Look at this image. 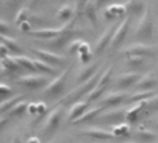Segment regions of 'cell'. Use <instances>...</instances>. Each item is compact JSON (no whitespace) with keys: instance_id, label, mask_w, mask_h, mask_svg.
Listing matches in <instances>:
<instances>
[{"instance_id":"7bdbcfd3","label":"cell","mask_w":158,"mask_h":143,"mask_svg":"<svg viewBox=\"0 0 158 143\" xmlns=\"http://www.w3.org/2000/svg\"><path fill=\"white\" fill-rule=\"evenodd\" d=\"M8 31H9V26H8L6 24L0 22V34H1V35H4V34H6Z\"/></svg>"},{"instance_id":"7c38bea8","label":"cell","mask_w":158,"mask_h":143,"mask_svg":"<svg viewBox=\"0 0 158 143\" xmlns=\"http://www.w3.org/2000/svg\"><path fill=\"white\" fill-rule=\"evenodd\" d=\"M128 95L124 91H114L105 94L100 100V104L105 108H116L127 100Z\"/></svg>"},{"instance_id":"60d3db41","label":"cell","mask_w":158,"mask_h":143,"mask_svg":"<svg viewBox=\"0 0 158 143\" xmlns=\"http://www.w3.org/2000/svg\"><path fill=\"white\" fill-rule=\"evenodd\" d=\"M36 111H37V103H35V102L29 103L28 108H27V112L31 115H35L36 114Z\"/></svg>"},{"instance_id":"f35d334b","label":"cell","mask_w":158,"mask_h":143,"mask_svg":"<svg viewBox=\"0 0 158 143\" xmlns=\"http://www.w3.org/2000/svg\"><path fill=\"white\" fill-rule=\"evenodd\" d=\"M83 43L82 40H79V39H76L74 41H71L70 44H69V52L70 53H75L78 51L79 50V47L81 46V44Z\"/></svg>"},{"instance_id":"277c9868","label":"cell","mask_w":158,"mask_h":143,"mask_svg":"<svg viewBox=\"0 0 158 143\" xmlns=\"http://www.w3.org/2000/svg\"><path fill=\"white\" fill-rule=\"evenodd\" d=\"M153 35V24L151 14V10L148 7L144 13L141 15L140 21L137 26L136 38L140 40H150Z\"/></svg>"},{"instance_id":"836d02e7","label":"cell","mask_w":158,"mask_h":143,"mask_svg":"<svg viewBox=\"0 0 158 143\" xmlns=\"http://www.w3.org/2000/svg\"><path fill=\"white\" fill-rule=\"evenodd\" d=\"M107 87L108 86H96L95 88H93L89 93V95L87 96V101L89 103V102H92V101H95L97 99H99L100 97L103 96L104 93L106 92L107 90Z\"/></svg>"},{"instance_id":"d6986e66","label":"cell","mask_w":158,"mask_h":143,"mask_svg":"<svg viewBox=\"0 0 158 143\" xmlns=\"http://www.w3.org/2000/svg\"><path fill=\"white\" fill-rule=\"evenodd\" d=\"M144 107H145V101L134 104L130 109H127L126 115H125V120L128 123H135L139 118V116L142 115V111H143Z\"/></svg>"},{"instance_id":"f6af8a7d","label":"cell","mask_w":158,"mask_h":143,"mask_svg":"<svg viewBox=\"0 0 158 143\" xmlns=\"http://www.w3.org/2000/svg\"><path fill=\"white\" fill-rule=\"evenodd\" d=\"M26 143H41L40 142V139L36 136H31L28 138L27 142Z\"/></svg>"},{"instance_id":"8d00e7d4","label":"cell","mask_w":158,"mask_h":143,"mask_svg":"<svg viewBox=\"0 0 158 143\" xmlns=\"http://www.w3.org/2000/svg\"><path fill=\"white\" fill-rule=\"evenodd\" d=\"M145 62V58L139 56H126V63L130 67H139Z\"/></svg>"},{"instance_id":"ffe728a7","label":"cell","mask_w":158,"mask_h":143,"mask_svg":"<svg viewBox=\"0 0 158 143\" xmlns=\"http://www.w3.org/2000/svg\"><path fill=\"white\" fill-rule=\"evenodd\" d=\"M157 136L158 135L155 131L150 130L145 127L138 128L135 134V137L138 139V141L143 143H155Z\"/></svg>"},{"instance_id":"2e32d148","label":"cell","mask_w":158,"mask_h":143,"mask_svg":"<svg viewBox=\"0 0 158 143\" xmlns=\"http://www.w3.org/2000/svg\"><path fill=\"white\" fill-rule=\"evenodd\" d=\"M105 109H106L105 107L99 106V107H95V108L87 109L80 117L77 118L76 120H74L73 122H72V123L78 125V124H83V123L93 122L102 111H104Z\"/></svg>"},{"instance_id":"5bb4252c","label":"cell","mask_w":158,"mask_h":143,"mask_svg":"<svg viewBox=\"0 0 158 143\" xmlns=\"http://www.w3.org/2000/svg\"><path fill=\"white\" fill-rule=\"evenodd\" d=\"M140 77H141V74H139V72H136V71L124 72L116 78V87L122 90L129 88L135 85L138 83V81L140 79Z\"/></svg>"},{"instance_id":"ba28073f","label":"cell","mask_w":158,"mask_h":143,"mask_svg":"<svg viewBox=\"0 0 158 143\" xmlns=\"http://www.w3.org/2000/svg\"><path fill=\"white\" fill-rule=\"evenodd\" d=\"M130 25H131V17L130 16H127L121 22H119V25L114 34L113 39L110 44L111 49H113V50L117 49L123 43V41L125 40V38L128 33Z\"/></svg>"},{"instance_id":"74e56055","label":"cell","mask_w":158,"mask_h":143,"mask_svg":"<svg viewBox=\"0 0 158 143\" xmlns=\"http://www.w3.org/2000/svg\"><path fill=\"white\" fill-rule=\"evenodd\" d=\"M11 88L4 83H0V102L4 100L5 98L9 97V96L11 94Z\"/></svg>"},{"instance_id":"7dc6e473","label":"cell","mask_w":158,"mask_h":143,"mask_svg":"<svg viewBox=\"0 0 158 143\" xmlns=\"http://www.w3.org/2000/svg\"><path fill=\"white\" fill-rule=\"evenodd\" d=\"M152 124H153V127L155 128V132H156L157 135H158V119H155V120L152 122Z\"/></svg>"},{"instance_id":"7402d4cb","label":"cell","mask_w":158,"mask_h":143,"mask_svg":"<svg viewBox=\"0 0 158 143\" xmlns=\"http://www.w3.org/2000/svg\"><path fill=\"white\" fill-rule=\"evenodd\" d=\"M25 98H26L25 94H19V95H15L13 96H9L5 98L4 100L0 102V113L10 110L17 103H19L22 100H24Z\"/></svg>"},{"instance_id":"83f0119b","label":"cell","mask_w":158,"mask_h":143,"mask_svg":"<svg viewBox=\"0 0 158 143\" xmlns=\"http://www.w3.org/2000/svg\"><path fill=\"white\" fill-rule=\"evenodd\" d=\"M111 131H112L113 135L115 136V138L125 137L130 134V124L128 123L123 122V123L114 125Z\"/></svg>"},{"instance_id":"3957f363","label":"cell","mask_w":158,"mask_h":143,"mask_svg":"<svg viewBox=\"0 0 158 143\" xmlns=\"http://www.w3.org/2000/svg\"><path fill=\"white\" fill-rule=\"evenodd\" d=\"M63 113H64V105L61 103L56 105L48 113L44 125L42 127V132L44 135H51L58 130L61 123Z\"/></svg>"},{"instance_id":"f546056e","label":"cell","mask_w":158,"mask_h":143,"mask_svg":"<svg viewBox=\"0 0 158 143\" xmlns=\"http://www.w3.org/2000/svg\"><path fill=\"white\" fill-rule=\"evenodd\" d=\"M34 62H35L37 71H40V72L47 73V74H50V75L57 74V70L52 65H48V63H46L40 59H35V60H34Z\"/></svg>"},{"instance_id":"d590c367","label":"cell","mask_w":158,"mask_h":143,"mask_svg":"<svg viewBox=\"0 0 158 143\" xmlns=\"http://www.w3.org/2000/svg\"><path fill=\"white\" fill-rule=\"evenodd\" d=\"M72 16H73V9L69 5L62 7L58 12V18L66 23L72 20Z\"/></svg>"},{"instance_id":"9c48e42d","label":"cell","mask_w":158,"mask_h":143,"mask_svg":"<svg viewBox=\"0 0 158 143\" xmlns=\"http://www.w3.org/2000/svg\"><path fill=\"white\" fill-rule=\"evenodd\" d=\"M17 84H20L23 87H26L30 90H36L39 88H45L48 82V79L40 75H25L20 77L15 82Z\"/></svg>"},{"instance_id":"603a6c76","label":"cell","mask_w":158,"mask_h":143,"mask_svg":"<svg viewBox=\"0 0 158 143\" xmlns=\"http://www.w3.org/2000/svg\"><path fill=\"white\" fill-rule=\"evenodd\" d=\"M126 10L130 14L142 15L146 11V4L144 0H128L126 4Z\"/></svg>"},{"instance_id":"1f68e13d","label":"cell","mask_w":158,"mask_h":143,"mask_svg":"<svg viewBox=\"0 0 158 143\" xmlns=\"http://www.w3.org/2000/svg\"><path fill=\"white\" fill-rule=\"evenodd\" d=\"M28 105H29V102H27L25 99L20 101L10 110V116H11V117L22 116L23 114H24L27 111Z\"/></svg>"},{"instance_id":"cb8c5ba5","label":"cell","mask_w":158,"mask_h":143,"mask_svg":"<svg viewBox=\"0 0 158 143\" xmlns=\"http://www.w3.org/2000/svg\"><path fill=\"white\" fill-rule=\"evenodd\" d=\"M154 95H155V92L153 90H148V91H146V90H139L136 93L128 96L127 102L130 103V104H136V103H139V102L145 101V100H147L148 98L152 97Z\"/></svg>"},{"instance_id":"8fae6325","label":"cell","mask_w":158,"mask_h":143,"mask_svg":"<svg viewBox=\"0 0 158 143\" xmlns=\"http://www.w3.org/2000/svg\"><path fill=\"white\" fill-rule=\"evenodd\" d=\"M32 51L38 57L40 60L48 63L50 65H64L67 63V59L56 52L42 50V49H31Z\"/></svg>"},{"instance_id":"ac0fdd59","label":"cell","mask_w":158,"mask_h":143,"mask_svg":"<svg viewBox=\"0 0 158 143\" xmlns=\"http://www.w3.org/2000/svg\"><path fill=\"white\" fill-rule=\"evenodd\" d=\"M89 108V102L87 100H79L72 104L69 111L68 118L71 122H73L77 118L80 117Z\"/></svg>"},{"instance_id":"f1b7e54d","label":"cell","mask_w":158,"mask_h":143,"mask_svg":"<svg viewBox=\"0 0 158 143\" xmlns=\"http://www.w3.org/2000/svg\"><path fill=\"white\" fill-rule=\"evenodd\" d=\"M13 58L21 65V67H23L25 69L33 71V72H36V71H37L34 60L30 59L29 57H26V56H15Z\"/></svg>"},{"instance_id":"bcb514c9","label":"cell","mask_w":158,"mask_h":143,"mask_svg":"<svg viewBox=\"0 0 158 143\" xmlns=\"http://www.w3.org/2000/svg\"><path fill=\"white\" fill-rule=\"evenodd\" d=\"M107 1H108V0H96L94 4L96 5L97 9H99V8H101L102 6H103Z\"/></svg>"},{"instance_id":"f907efd6","label":"cell","mask_w":158,"mask_h":143,"mask_svg":"<svg viewBox=\"0 0 158 143\" xmlns=\"http://www.w3.org/2000/svg\"><path fill=\"white\" fill-rule=\"evenodd\" d=\"M50 143H60V142H50Z\"/></svg>"},{"instance_id":"8992f818","label":"cell","mask_w":158,"mask_h":143,"mask_svg":"<svg viewBox=\"0 0 158 143\" xmlns=\"http://www.w3.org/2000/svg\"><path fill=\"white\" fill-rule=\"evenodd\" d=\"M127 109L125 108H114L112 110L102 111L93 122L101 124H112L115 125L120 123H123L125 120Z\"/></svg>"},{"instance_id":"7a4b0ae2","label":"cell","mask_w":158,"mask_h":143,"mask_svg":"<svg viewBox=\"0 0 158 143\" xmlns=\"http://www.w3.org/2000/svg\"><path fill=\"white\" fill-rule=\"evenodd\" d=\"M72 66L66 67L61 73L58 74L48 85L44 88L43 94L49 98H56L63 95L68 80V76Z\"/></svg>"},{"instance_id":"b9f144b4","label":"cell","mask_w":158,"mask_h":143,"mask_svg":"<svg viewBox=\"0 0 158 143\" xmlns=\"http://www.w3.org/2000/svg\"><path fill=\"white\" fill-rule=\"evenodd\" d=\"M88 3H89V0H77V10L78 11L83 10Z\"/></svg>"},{"instance_id":"d6a6232c","label":"cell","mask_w":158,"mask_h":143,"mask_svg":"<svg viewBox=\"0 0 158 143\" xmlns=\"http://www.w3.org/2000/svg\"><path fill=\"white\" fill-rule=\"evenodd\" d=\"M2 66L6 71H9V72H11V71H16L19 70L21 65L15 61V59L13 57H10V56H4L2 58L1 61Z\"/></svg>"},{"instance_id":"e0dca14e","label":"cell","mask_w":158,"mask_h":143,"mask_svg":"<svg viewBox=\"0 0 158 143\" xmlns=\"http://www.w3.org/2000/svg\"><path fill=\"white\" fill-rule=\"evenodd\" d=\"M158 85V80L152 73H146L141 75L140 79L134 85L138 90H153Z\"/></svg>"},{"instance_id":"ab89813d","label":"cell","mask_w":158,"mask_h":143,"mask_svg":"<svg viewBox=\"0 0 158 143\" xmlns=\"http://www.w3.org/2000/svg\"><path fill=\"white\" fill-rule=\"evenodd\" d=\"M48 110L47 105L44 102H38L37 103V111H36V115H38L39 117L44 116L46 114Z\"/></svg>"},{"instance_id":"9a60e30c","label":"cell","mask_w":158,"mask_h":143,"mask_svg":"<svg viewBox=\"0 0 158 143\" xmlns=\"http://www.w3.org/2000/svg\"><path fill=\"white\" fill-rule=\"evenodd\" d=\"M101 68L102 67L100 66V64L98 62L87 65L85 67H83L80 71H79L78 74H77V77H76L77 84L83 83L87 82L88 80H89L91 77H93L98 72Z\"/></svg>"},{"instance_id":"52a82bcc","label":"cell","mask_w":158,"mask_h":143,"mask_svg":"<svg viewBox=\"0 0 158 143\" xmlns=\"http://www.w3.org/2000/svg\"><path fill=\"white\" fill-rule=\"evenodd\" d=\"M123 53L126 56H139V57H152L155 54L153 47L142 42H136L127 46L123 50Z\"/></svg>"},{"instance_id":"4dcf8cb0","label":"cell","mask_w":158,"mask_h":143,"mask_svg":"<svg viewBox=\"0 0 158 143\" xmlns=\"http://www.w3.org/2000/svg\"><path fill=\"white\" fill-rule=\"evenodd\" d=\"M114 65H111L108 67H106L105 69H103V71L101 74L99 83H98V86H108V84L111 82L112 76H113V72H114Z\"/></svg>"},{"instance_id":"5b68a950","label":"cell","mask_w":158,"mask_h":143,"mask_svg":"<svg viewBox=\"0 0 158 143\" xmlns=\"http://www.w3.org/2000/svg\"><path fill=\"white\" fill-rule=\"evenodd\" d=\"M74 20H75V18L72 19L70 22H68L65 25H63L60 27H57V28H43V29H37V30H31L28 34L35 38L50 40V39H53V38L59 37L60 35L63 34L67 30L73 28V25L75 22Z\"/></svg>"},{"instance_id":"d4e9b609","label":"cell","mask_w":158,"mask_h":143,"mask_svg":"<svg viewBox=\"0 0 158 143\" xmlns=\"http://www.w3.org/2000/svg\"><path fill=\"white\" fill-rule=\"evenodd\" d=\"M158 111V95H154L152 97L145 100V107L142 111L143 116H151Z\"/></svg>"},{"instance_id":"6da1fadb","label":"cell","mask_w":158,"mask_h":143,"mask_svg":"<svg viewBox=\"0 0 158 143\" xmlns=\"http://www.w3.org/2000/svg\"><path fill=\"white\" fill-rule=\"evenodd\" d=\"M103 71L102 67L98 71V72L91 77L89 80H88L87 82L78 84V86L73 89V91H71L67 96H65L64 97L61 98V100L60 101V103L66 105V104H73L74 102H77L79 100H81V98L85 96H88L89 93L97 86L101 74Z\"/></svg>"},{"instance_id":"c3c4849f","label":"cell","mask_w":158,"mask_h":143,"mask_svg":"<svg viewBox=\"0 0 158 143\" xmlns=\"http://www.w3.org/2000/svg\"><path fill=\"white\" fill-rule=\"evenodd\" d=\"M11 143H23V142H22V139H21L20 136H16V137L13 138V140L11 141Z\"/></svg>"},{"instance_id":"681fc988","label":"cell","mask_w":158,"mask_h":143,"mask_svg":"<svg viewBox=\"0 0 158 143\" xmlns=\"http://www.w3.org/2000/svg\"><path fill=\"white\" fill-rule=\"evenodd\" d=\"M125 143H138V142H125Z\"/></svg>"},{"instance_id":"4316f807","label":"cell","mask_w":158,"mask_h":143,"mask_svg":"<svg viewBox=\"0 0 158 143\" xmlns=\"http://www.w3.org/2000/svg\"><path fill=\"white\" fill-rule=\"evenodd\" d=\"M127 11L126 7L125 6H119V5H113L110 6L108 8H106L105 10V18L109 21L111 20H114L117 17L121 16L123 13H125Z\"/></svg>"},{"instance_id":"44dd1931","label":"cell","mask_w":158,"mask_h":143,"mask_svg":"<svg viewBox=\"0 0 158 143\" xmlns=\"http://www.w3.org/2000/svg\"><path fill=\"white\" fill-rule=\"evenodd\" d=\"M74 35H76V31L71 28L66 32H64L63 34L60 35L59 37L50 39V46L55 49H60L63 46H65L68 42H71V39L73 38Z\"/></svg>"},{"instance_id":"30bf717a","label":"cell","mask_w":158,"mask_h":143,"mask_svg":"<svg viewBox=\"0 0 158 143\" xmlns=\"http://www.w3.org/2000/svg\"><path fill=\"white\" fill-rule=\"evenodd\" d=\"M78 134L84 136H87V137L97 139V140L106 141V140H111V139L115 138L112 131H108V130H105L104 128L98 127V126H89V127L82 128L78 131Z\"/></svg>"},{"instance_id":"484cf974","label":"cell","mask_w":158,"mask_h":143,"mask_svg":"<svg viewBox=\"0 0 158 143\" xmlns=\"http://www.w3.org/2000/svg\"><path fill=\"white\" fill-rule=\"evenodd\" d=\"M97 7L94 3L87 4L86 7L84 8V13L87 19L89 21V23L92 25L94 28L97 27L98 25V16H97Z\"/></svg>"},{"instance_id":"4fadbf2b","label":"cell","mask_w":158,"mask_h":143,"mask_svg":"<svg viewBox=\"0 0 158 143\" xmlns=\"http://www.w3.org/2000/svg\"><path fill=\"white\" fill-rule=\"evenodd\" d=\"M119 22L114 23V25H110L105 31H103V33L97 39L96 44H95V52L96 53H98V54L102 53L108 46H110L111 41L113 39V37H114V32H115L118 25H119Z\"/></svg>"},{"instance_id":"ee69618b","label":"cell","mask_w":158,"mask_h":143,"mask_svg":"<svg viewBox=\"0 0 158 143\" xmlns=\"http://www.w3.org/2000/svg\"><path fill=\"white\" fill-rule=\"evenodd\" d=\"M10 119L9 118H0V131H1L4 127H6V125L9 123Z\"/></svg>"},{"instance_id":"e575fe53","label":"cell","mask_w":158,"mask_h":143,"mask_svg":"<svg viewBox=\"0 0 158 143\" xmlns=\"http://www.w3.org/2000/svg\"><path fill=\"white\" fill-rule=\"evenodd\" d=\"M0 40L3 42V44L10 51H16V52H20L21 51V47L17 44V42L11 38H9L5 35H0Z\"/></svg>"}]
</instances>
